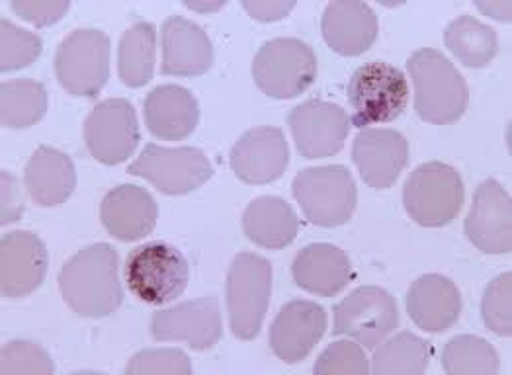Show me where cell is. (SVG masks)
Wrapping results in <instances>:
<instances>
[{
    "instance_id": "1",
    "label": "cell",
    "mask_w": 512,
    "mask_h": 375,
    "mask_svg": "<svg viewBox=\"0 0 512 375\" xmlns=\"http://www.w3.org/2000/svg\"><path fill=\"white\" fill-rule=\"evenodd\" d=\"M118 252L108 243L79 250L59 272L65 303L81 317L100 319L122 305Z\"/></svg>"
},
{
    "instance_id": "2",
    "label": "cell",
    "mask_w": 512,
    "mask_h": 375,
    "mask_svg": "<svg viewBox=\"0 0 512 375\" xmlns=\"http://www.w3.org/2000/svg\"><path fill=\"white\" fill-rule=\"evenodd\" d=\"M415 86V108L428 124L458 122L470 102L466 79L454 63L436 49H419L407 61Z\"/></svg>"
},
{
    "instance_id": "3",
    "label": "cell",
    "mask_w": 512,
    "mask_h": 375,
    "mask_svg": "<svg viewBox=\"0 0 512 375\" xmlns=\"http://www.w3.org/2000/svg\"><path fill=\"white\" fill-rule=\"evenodd\" d=\"M346 94L352 108L350 124L366 129V125L393 122L405 112L409 104V83L405 73L397 67L374 61L354 71Z\"/></svg>"
},
{
    "instance_id": "4",
    "label": "cell",
    "mask_w": 512,
    "mask_h": 375,
    "mask_svg": "<svg viewBox=\"0 0 512 375\" xmlns=\"http://www.w3.org/2000/svg\"><path fill=\"white\" fill-rule=\"evenodd\" d=\"M129 292L147 305H165L180 297L190 280L184 254L169 243H147L131 250L124 268Z\"/></svg>"
},
{
    "instance_id": "5",
    "label": "cell",
    "mask_w": 512,
    "mask_h": 375,
    "mask_svg": "<svg viewBox=\"0 0 512 375\" xmlns=\"http://www.w3.org/2000/svg\"><path fill=\"white\" fill-rule=\"evenodd\" d=\"M466 190L460 172L444 163H425L415 168L403 188V204L409 217L423 227L452 223L464 206Z\"/></svg>"
},
{
    "instance_id": "6",
    "label": "cell",
    "mask_w": 512,
    "mask_h": 375,
    "mask_svg": "<svg viewBox=\"0 0 512 375\" xmlns=\"http://www.w3.org/2000/svg\"><path fill=\"white\" fill-rule=\"evenodd\" d=\"M294 198L309 223L333 229L352 217L358 192L350 170L342 165H331L298 172Z\"/></svg>"
},
{
    "instance_id": "7",
    "label": "cell",
    "mask_w": 512,
    "mask_h": 375,
    "mask_svg": "<svg viewBox=\"0 0 512 375\" xmlns=\"http://www.w3.org/2000/svg\"><path fill=\"white\" fill-rule=\"evenodd\" d=\"M272 293V266L251 252L235 256L227 276V311L231 331L241 340H253L262 329Z\"/></svg>"
},
{
    "instance_id": "8",
    "label": "cell",
    "mask_w": 512,
    "mask_h": 375,
    "mask_svg": "<svg viewBox=\"0 0 512 375\" xmlns=\"http://www.w3.org/2000/svg\"><path fill=\"white\" fill-rule=\"evenodd\" d=\"M253 77L256 86L270 98H296L317 77L315 51L298 38L270 40L256 53Z\"/></svg>"
},
{
    "instance_id": "9",
    "label": "cell",
    "mask_w": 512,
    "mask_h": 375,
    "mask_svg": "<svg viewBox=\"0 0 512 375\" xmlns=\"http://www.w3.org/2000/svg\"><path fill=\"white\" fill-rule=\"evenodd\" d=\"M55 75L69 94L96 98L110 79V38L94 28L75 30L57 47Z\"/></svg>"
},
{
    "instance_id": "10",
    "label": "cell",
    "mask_w": 512,
    "mask_h": 375,
    "mask_svg": "<svg viewBox=\"0 0 512 375\" xmlns=\"http://www.w3.org/2000/svg\"><path fill=\"white\" fill-rule=\"evenodd\" d=\"M128 172L149 180L163 194L182 196L202 188L214 176V167L204 151L196 147L171 149L149 143L129 165Z\"/></svg>"
},
{
    "instance_id": "11",
    "label": "cell",
    "mask_w": 512,
    "mask_h": 375,
    "mask_svg": "<svg viewBox=\"0 0 512 375\" xmlns=\"http://www.w3.org/2000/svg\"><path fill=\"white\" fill-rule=\"evenodd\" d=\"M397 325L395 297L376 286L354 290L335 307V334H346L366 348H376Z\"/></svg>"
},
{
    "instance_id": "12",
    "label": "cell",
    "mask_w": 512,
    "mask_h": 375,
    "mask_svg": "<svg viewBox=\"0 0 512 375\" xmlns=\"http://www.w3.org/2000/svg\"><path fill=\"white\" fill-rule=\"evenodd\" d=\"M139 139L135 110L124 98H108L96 104L86 118L88 153L102 165L114 167L128 161Z\"/></svg>"
},
{
    "instance_id": "13",
    "label": "cell",
    "mask_w": 512,
    "mask_h": 375,
    "mask_svg": "<svg viewBox=\"0 0 512 375\" xmlns=\"http://www.w3.org/2000/svg\"><path fill=\"white\" fill-rule=\"evenodd\" d=\"M288 125L299 155L305 159H325L344 147L350 131V118L339 104L309 100L290 112Z\"/></svg>"
},
{
    "instance_id": "14",
    "label": "cell",
    "mask_w": 512,
    "mask_h": 375,
    "mask_svg": "<svg viewBox=\"0 0 512 375\" xmlns=\"http://www.w3.org/2000/svg\"><path fill=\"white\" fill-rule=\"evenodd\" d=\"M151 334L159 342H186L192 350H210L221 338V311L214 295L157 311Z\"/></svg>"
},
{
    "instance_id": "15",
    "label": "cell",
    "mask_w": 512,
    "mask_h": 375,
    "mask_svg": "<svg viewBox=\"0 0 512 375\" xmlns=\"http://www.w3.org/2000/svg\"><path fill=\"white\" fill-rule=\"evenodd\" d=\"M466 235L485 254H509L512 249V204L509 192L493 178L485 180L466 217Z\"/></svg>"
},
{
    "instance_id": "16",
    "label": "cell",
    "mask_w": 512,
    "mask_h": 375,
    "mask_svg": "<svg viewBox=\"0 0 512 375\" xmlns=\"http://www.w3.org/2000/svg\"><path fill=\"white\" fill-rule=\"evenodd\" d=\"M327 331V311L315 301L294 299L284 305L270 327L272 352L286 364L305 360Z\"/></svg>"
},
{
    "instance_id": "17",
    "label": "cell",
    "mask_w": 512,
    "mask_h": 375,
    "mask_svg": "<svg viewBox=\"0 0 512 375\" xmlns=\"http://www.w3.org/2000/svg\"><path fill=\"white\" fill-rule=\"evenodd\" d=\"M352 161L368 186L387 190L409 161V143L395 129L366 127L352 143Z\"/></svg>"
},
{
    "instance_id": "18",
    "label": "cell",
    "mask_w": 512,
    "mask_h": 375,
    "mask_svg": "<svg viewBox=\"0 0 512 375\" xmlns=\"http://www.w3.org/2000/svg\"><path fill=\"white\" fill-rule=\"evenodd\" d=\"M290 165V149L278 127L247 131L231 149V168L247 184H270Z\"/></svg>"
},
{
    "instance_id": "19",
    "label": "cell",
    "mask_w": 512,
    "mask_h": 375,
    "mask_svg": "<svg viewBox=\"0 0 512 375\" xmlns=\"http://www.w3.org/2000/svg\"><path fill=\"white\" fill-rule=\"evenodd\" d=\"M47 249L30 231H12L0 243V286L8 299L36 292L47 272Z\"/></svg>"
},
{
    "instance_id": "20",
    "label": "cell",
    "mask_w": 512,
    "mask_h": 375,
    "mask_svg": "<svg viewBox=\"0 0 512 375\" xmlns=\"http://www.w3.org/2000/svg\"><path fill=\"white\" fill-rule=\"evenodd\" d=\"M100 219L112 237L131 243L153 233L159 219V208L145 188L122 184L104 196L100 204Z\"/></svg>"
},
{
    "instance_id": "21",
    "label": "cell",
    "mask_w": 512,
    "mask_h": 375,
    "mask_svg": "<svg viewBox=\"0 0 512 375\" xmlns=\"http://www.w3.org/2000/svg\"><path fill=\"white\" fill-rule=\"evenodd\" d=\"M405 303L409 317L425 333H446L462 315V293L450 278L440 274L415 280Z\"/></svg>"
},
{
    "instance_id": "22",
    "label": "cell",
    "mask_w": 512,
    "mask_h": 375,
    "mask_svg": "<svg viewBox=\"0 0 512 375\" xmlns=\"http://www.w3.org/2000/svg\"><path fill=\"white\" fill-rule=\"evenodd\" d=\"M161 73L171 77H200L214 65V45L202 26L171 16L163 24Z\"/></svg>"
},
{
    "instance_id": "23",
    "label": "cell",
    "mask_w": 512,
    "mask_h": 375,
    "mask_svg": "<svg viewBox=\"0 0 512 375\" xmlns=\"http://www.w3.org/2000/svg\"><path fill=\"white\" fill-rule=\"evenodd\" d=\"M143 114L145 124L155 137L180 141L198 127L200 104L190 90L178 84H163L147 94Z\"/></svg>"
},
{
    "instance_id": "24",
    "label": "cell",
    "mask_w": 512,
    "mask_h": 375,
    "mask_svg": "<svg viewBox=\"0 0 512 375\" xmlns=\"http://www.w3.org/2000/svg\"><path fill=\"white\" fill-rule=\"evenodd\" d=\"M321 30L333 51L354 57L368 51L376 42L378 16L364 2H331L323 12Z\"/></svg>"
},
{
    "instance_id": "25",
    "label": "cell",
    "mask_w": 512,
    "mask_h": 375,
    "mask_svg": "<svg viewBox=\"0 0 512 375\" xmlns=\"http://www.w3.org/2000/svg\"><path fill=\"white\" fill-rule=\"evenodd\" d=\"M294 282L301 290L321 297L341 293L352 280V266L344 250L317 243L299 250L292 264Z\"/></svg>"
},
{
    "instance_id": "26",
    "label": "cell",
    "mask_w": 512,
    "mask_h": 375,
    "mask_svg": "<svg viewBox=\"0 0 512 375\" xmlns=\"http://www.w3.org/2000/svg\"><path fill=\"white\" fill-rule=\"evenodd\" d=\"M30 198L42 208L65 204L77 186V172L69 155L53 147H40L24 172Z\"/></svg>"
},
{
    "instance_id": "27",
    "label": "cell",
    "mask_w": 512,
    "mask_h": 375,
    "mask_svg": "<svg viewBox=\"0 0 512 375\" xmlns=\"http://www.w3.org/2000/svg\"><path fill=\"white\" fill-rule=\"evenodd\" d=\"M299 221L294 208L276 196L253 200L243 213V231L249 241L264 249L280 250L298 237Z\"/></svg>"
},
{
    "instance_id": "28",
    "label": "cell",
    "mask_w": 512,
    "mask_h": 375,
    "mask_svg": "<svg viewBox=\"0 0 512 375\" xmlns=\"http://www.w3.org/2000/svg\"><path fill=\"white\" fill-rule=\"evenodd\" d=\"M444 43L460 59V63L470 69L487 67L499 51L495 30L470 14H464L448 24Z\"/></svg>"
},
{
    "instance_id": "29",
    "label": "cell",
    "mask_w": 512,
    "mask_h": 375,
    "mask_svg": "<svg viewBox=\"0 0 512 375\" xmlns=\"http://www.w3.org/2000/svg\"><path fill=\"white\" fill-rule=\"evenodd\" d=\"M157 53V30L149 22L128 28L118 45V71L126 86L139 88L153 79Z\"/></svg>"
},
{
    "instance_id": "30",
    "label": "cell",
    "mask_w": 512,
    "mask_h": 375,
    "mask_svg": "<svg viewBox=\"0 0 512 375\" xmlns=\"http://www.w3.org/2000/svg\"><path fill=\"white\" fill-rule=\"evenodd\" d=\"M427 340L413 333H399L376 348L372 358V374L421 375L430 362Z\"/></svg>"
},
{
    "instance_id": "31",
    "label": "cell",
    "mask_w": 512,
    "mask_h": 375,
    "mask_svg": "<svg viewBox=\"0 0 512 375\" xmlns=\"http://www.w3.org/2000/svg\"><path fill=\"white\" fill-rule=\"evenodd\" d=\"M47 112V92L38 81L22 79L0 86V122L10 129L38 124Z\"/></svg>"
},
{
    "instance_id": "32",
    "label": "cell",
    "mask_w": 512,
    "mask_h": 375,
    "mask_svg": "<svg viewBox=\"0 0 512 375\" xmlns=\"http://www.w3.org/2000/svg\"><path fill=\"white\" fill-rule=\"evenodd\" d=\"M499 368L497 350L473 334L454 336L442 354V370L448 375H495Z\"/></svg>"
},
{
    "instance_id": "33",
    "label": "cell",
    "mask_w": 512,
    "mask_h": 375,
    "mask_svg": "<svg viewBox=\"0 0 512 375\" xmlns=\"http://www.w3.org/2000/svg\"><path fill=\"white\" fill-rule=\"evenodd\" d=\"M43 51L40 36L14 26L8 20L0 22V69L2 73L18 71L32 65Z\"/></svg>"
},
{
    "instance_id": "34",
    "label": "cell",
    "mask_w": 512,
    "mask_h": 375,
    "mask_svg": "<svg viewBox=\"0 0 512 375\" xmlns=\"http://www.w3.org/2000/svg\"><path fill=\"white\" fill-rule=\"evenodd\" d=\"M512 274L497 276L485 290L481 313L485 327L499 336L512 334Z\"/></svg>"
},
{
    "instance_id": "35",
    "label": "cell",
    "mask_w": 512,
    "mask_h": 375,
    "mask_svg": "<svg viewBox=\"0 0 512 375\" xmlns=\"http://www.w3.org/2000/svg\"><path fill=\"white\" fill-rule=\"evenodd\" d=\"M0 372L4 375H49L55 372V366L42 346L26 340H14L2 348Z\"/></svg>"
},
{
    "instance_id": "36",
    "label": "cell",
    "mask_w": 512,
    "mask_h": 375,
    "mask_svg": "<svg viewBox=\"0 0 512 375\" xmlns=\"http://www.w3.org/2000/svg\"><path fill=\"white\" fill-rule=\"evenodd\" d=\"M313 372L317 375H364L370 372V364L362 350V344H356L350 340H339L327 346V350L315 362Z\"/></svg>"
},
{
    "instance_id": "37",
    "label": "cell",
    "mask_w": 512,
    "mask_h": 375,
    "mask_svg": "<svg viewBox=\"0 0 512 375\" xmlns=\"http://www.w3.org/2000/svg\"><path fill=\"white\" fill-rule=\"evenodd\" d=\"M126 374L188 375L192 374V364H190V358L182 350L155 348V350H143V352L135 354L129 360Z\"/></svg>"
},
{
    "instance_id": "38",
    "label": "cell",
    "mask_w": 512,
    "mask_h": 375,
    "mask_svg": "<svg viewBox=\"0 0 512 375\" xmlns=\"http://www.w3.org/2000/svg\"><path fill=\"white\" fill-rule=\"evenodd\" d=\"M12 10L28 20L30 24L43 28V26H51L55 22H59L65 12L71 8V2H24V0H14L12 4Z\"/></svg>"
},
{
    "instance_id": "39",
    "label": "cell",
    "mask_w": 512,
    "mask_h": 375,
    "mask_svg": "<svg viewBox=\"0 0 512 375\" xmlns=\"http://www.w3.org/2000/svg\"><path fill=\"white\" fill-rule=\"evenodd\" d=\"M0 178H2V215H0L2 219H0V223L8 225V223L18 221V217L24 213L26 206H24V196H22V190H20L16 178L6 170H2Z\"/></svg>"
},
{
    "instance_id": "40",
    "label": "cell",
    "mask_w": 512,
    "mask_h": 375,
    "mask_svg": "<svg viewBox=\"0 0 512 375\" xmlns=\"http://www.w3.org/2000/svg\"><path fill=\"white\" fill-rule=\"evenodd\" d=\"M296 2H270V0H256V2H243V8L260 22H276V20H282L284 16H288L292 10H294Z\"/></svg>"
},
{
    "instance_id": "41",
    "label": "cell",
    "mask_w": 512,
    "mask_h": 375,
    "mask_svg": "<svg viewBox=\"0 0 512 375\" xmlns=\"http://www.w3.org/2000/svg\"><path fill=\"white\" fill-rule=\"evenodd\" d=\"M188 8L192 10H219L223 6V2H215V4H198V2H186Z\"/></svg>"
}]
</instances>
